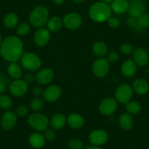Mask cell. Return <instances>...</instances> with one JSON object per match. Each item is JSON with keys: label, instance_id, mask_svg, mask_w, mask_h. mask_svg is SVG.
<instances>
[{"label": "cell", "instance_id": "6da1fadb", "mask_svg": "<svg viewBox=\"0 0 149 149\" xmlns=\"http://www.w3.org/2000/svg\"><path fill=\"white\" fill-rule=\"evenodd\" d=\"M0 54L5 61L17 62L24 54V44L17 36H9L2 40L0 45Z\"/></svg>", "mask_w": 149, "mask_h": 149}, {"label": "cell", "instance_id": "7a4b0ae2", "mask_svg": "<svg viewBox=\"0 0 149 149\" xmlns=\"http://www.w3.org/2000/svg\"><path fill=\"white\" fill-rule=\"evenodd\" d=\"M111 13L112 10L110 5L102 2L94 3L90 7L88 11L91 19L98 23L107 21L111 16Z\"/></svg>", "mask_w": 149, "mask_h": 149}, {"label": "cell", "instance_id": "3957f363", "mask_svg": "<svg viewBox=\"0 0 149 149\" xmlns=\"http://www.w3.org/2000/svg\"><path fill=\"white\" fill-rule=\"evenodd\" d=\"M49 12L43 5H39L32 10L29 15V21L36 28H42L48 21Z\"/></svg>", "mask_w": 149, "mask_h": 149}, {"label": "cell", "instance_id": "277c9868", "mask_svg": "<svg viewBox=\"0 0 149 149\" xmlns=\"http://www.w3.org/2000/svg\"><path fill=\"white\" fill-rule=\"evenodd\" d=\"M28 124L30 127L37 131H45L50 124L48 117L42 113H37L31 114L28 118Z\"/></svg>", "mask_w": 149, "mask_h": 149}, {"label": "cell", "instance_id": "5b68a950", "mask_svg": "<svg viewBox=\"0 0 149 149\" xmlns=\"http://www.w3.org/2000/svg\"><path fill=\"white\" fill-rule=\"evenodd\" d=\"M22 67L29 71H36L41 67V59L40 57L33 53H25L21 58Z\"/></svg>", "mask_w": 149, "mask_h": 149}, {"label": "cell", "instance_id": "8992f818", "mask_svg": "<svg viewBox=\"0 0 149 149\" xmlns=\"http://www.w3.org/2000/svg\"><path fill=\"white\" fill-rule=\"evenodd\" d=\"M133 94L132 87L128 84H122L116 88L115 92L116 100L122 104H127L130 102Z\"/></svg>", "mask_w": 149, "mask_h": 149}, {"label": "cell", "instance_id": "52a82bcc", "mask_svg": "<svg viewBox=\"0 0 149 149\" xmlns=\"http://www.w3.org/2000/svg\"><path fill=\"white\" fill-rule=\"evenodd\" d=\"M110 70V63L107 58H99L94 61L92 65V71L98 78H103L108 73Z\"/></svg>", "mask_w": 149, "mask_h": 149}, {"label": "cell", "instance_id": "ba28073f", "mask_svg": "<svg viewBox=\"0 0 149 149\" xmlns=\"http://www.w3.org/2000/svg\"><path fill=\"white\" fill-rule=\"evenodd\" d=\"M117 107H118V104L116 99L112 98V97H107L100 102L99 109L102 115L109 116L115 113Z\"/></svg>", "mask_w": 149, "mask_h": 149}, {"label": "cell", "instance_id": "9c48e42d", "mask_svg": "<svg viewBox=\"0 0 149 149\" xmlns=\"http://www.w3.org/2000/svg\"><path fill=\"white\" fill-rule=\"evenodd\" d=\"M63 25L68 29H77L81 26L82 17L77 13H70L66 15L63 19Z\"/></svg>", "mask_w": 149, "mask_h": 149}, {"label": "cell", "instance_id": "30bf717a", "mask_svg": "<svg viewBox=\"0 0 149 149\" xmlns=\"http://www.w3.org/2000/svg\"><path fill=\"white\" fill-rule=\"evenodd\" d=\"M9 91L14 97H22L28 91V84L24 80H15L10 84Z\"/></svg>", "mask_w": 149, "mask_h": 149}, {"label": "cell", "instance_id": "8fae6325", "mask_svg": "<svg viewBox=\"0 0 149 149\" xmlns=\"http://www.w3.org/2000/svg\"><path fill=\"white\" fill-rule=\"evenodd\" d=\"M146 10V3L145 0H131L130 2L128 12L130 16L134 18H139L145 13Z\"/></svg>", "mask_w": 149, "mask_h": 149}, {"label": "cell", "instance_id": "7c38bea8", "mask_svg": "<svg viewBox=\"0 0 149 149\" xmlns=\"http://www.w3.org/2000/svg\"><path fill=\"white\" fill-rule=\"evenodd\" d=\"M88 140L92 146H101L108 140V135L105 131L102 130H95L90 133Z\"/></svg>", "mask_w": 149, "mask_h": 149}, {"label": "cell", "instance_id": "4fadbf2b", "mask_svg": "<svg viewBox=\"0 0 149 149\" xmlns=\"http://www.w3.org/2000/svg\"><path fill=\"white\" fill-rule=\"evenodd\" d=\"M17 122V115L13 111H6L1 118V127L5 131L10 130L15 127Z\"/></svg>", "mask_w": 149, "mask_h": 149}, {"label": "cell", "instance_id": "5bb4252c", "mask_svg": "<svg viewBox=\"0 0 149 149\" xmlns=\"http://www.w3.org/2000/svg\"><path fill=\"white\" fill-rule=\"evenodd\" d=\"M51 39V34L48 29L40 28L36 31L34 35V41L37 46L43 47L46 45Z\"/></svg>", "mask_w": 149, "mask_h": 149}, {"label": "cell", "instance_id": "9a60e30c", "mask_svg": "<svg viewBox=\"0 0 149 149\" xmlns=\"http://www.w3.org/2000/svg\"><path fill=\"white\" fill-rule=\"evenodd\" d=\"M62 94L61 88L58 86L52 85L44 90L42 95L43 98L49 102H54L60 98Z\"/></svg>", "mask_w": 149, "mask_h": 149}, {"label": "cell", "instance_id": "2e32d148", "mask_svg": "<svg viewBox=\"0 0 149 149\" xmlns=\"http://www.w3.org/2000/svg\"><path fill=\"white\" fill-rule=\"evenodd\" d=\"M54 72L51 68H44L40 70L36 74L35 80L40 85H47L53 81Z\"/></svg>", "mask_w": 149, "mask_h": 149}, {"label": "cell", "instance_id": "e0dca14e", "mask_svg": "<svg viewBox=\"0 0 149 149\" xmlns=\"http://www.w3.org/2000/svg\"><path fill=\"white\" fill-rule=\"evenodd\" d=\"M133 61L140 67H144L149 61V54L143 48H137L133 51Z\"/></svg>", "mask_w": 149, "mask_h": 149}, {"label": "cell", "instance_id": "ac0fdd59", "mask_svg": "<svg viewBox=\"0 0 149 149\" xmlns=\"http://www.w3.org/2000/svg\"><path fill=\"white\" fill-rule=\"evenodd\" d=\"M121 71L124 76L127 78H132L137 72V64L133 60H127L123 63Z\"/></svg>", "mask_w": 149, "mask_h": 149}, {"label": "cell", "instance_id": "d6986e66", "mask_svg": "<svg viewBox=\"0 0 149 149\" xmlns=\"http://www.w3.org/2000/svg\"><path fill=\"white\" fill-rule=\"evenodd\" d=\"M30 146L35 149H40L45 146V139L43 134L40 132H34L30 135L29 138Z\"/></svg>", "mask_w": 149, "mask_h": 149}, {"label": "cell", "instance_id": "ffe728a7", "mask_svg": "<svg viewBox=\"0 0 149 149\" xmlns=\"http://www.w3.org/2000/svg\"><path fill=\"white\" fill-rule=\"evenodd\" d=\"M130 6L128 0H113L111 2V10L117 14H123L127 12Z\"/></svg>", "mask_w": 149, "mask_h": 149}, {"label": "cell", "instance_id": "44dd1931", "mask_svg": "<svg viewBox=\"0 0 149 149\" xmlns=\"http://www.w3.org/2000/svg\"><path fill=\"white\" fill-rule=\"evenodd\" d=\"M132 89L137 94L143 95L147 94L149 91V85L146 80L143 78H137L133 82Z\"/></svg>", "mask_w": 149, "mask_h": 149}, {"label": "cell", "instance_id": "7402d4cb", "mask_svg": "<svg viewBox=\"0 0 149 149\" xmlns=\"http://www.w3.org/2000/svg\"><path fill=\"white\" fill-rule=\"evenodd\" d=\"M67 122L72 129L78 130L84 126V119L80 114L72 113L67 117Z\"/></svg>", "mask_w": 149, "mask_h": 149}, {"label": "cell", "instance_id": "603a6c76", "mask_svg": "<svg viewBox=\"0 0 149 149\" xmlns=\"http://www.w3.org/2000/svg\"><path fill=\"white\" fill-rule=\"evenodd\" d=\"M67 118L62 113H56L51 118L50 125L54 130H60L63 128L67 123Z\"/></svg>", "mask_w": 149, "mask_h": 149}, {"label": "cell", "instance_id": "cb8c5ba5", "mask_svg": "<svg viewBox=\"0 0 149 149\" xmlns=\"http://www.w3.org/2000/svg\"><path fill=\"white\" fill-rule=\"evenodd\" d=\"M118 124H119V127L122 130H126V131L131 130L133 127V124H134L133 118L131 114H130L129 113L121 114L119 116Z\"/></svg>", "mask_w": 149, "mask_h": 149}, {"label": "cell", "instance_id": "d4e9b609", "mask_svg": "<svg viewBox=\"0 0 149 149\" xmlns=\"http://www.w3.org/2000/svg\"><path fill=\"white\" fill-rule=\"evenodd\" d=\"M8 72L10 78L14 80H18L22 76V70L19 64L16 62H13L8 65Z\"/></svg>", "mask_w": 149, "mask_h": 149}, {"label": "cell", "instance_id": "484cf974", "mask_svg": "<svg viewBox=\"0 0 149 149\" xmlns=\"http://www.w3.org/2000/svg\"><path fill=\"white\" fill-rule=\"evenodd\" d=\"M18 24V16L14 13H9L4 17L3 24L6 28L11 29L16 27Z\"/></svg>", "mask_w": 149, "mask_h": 149}, {"label": "cell", "instance_id": "4316f807", "mask_svg": "<svg viewBox=\"0 0 149 149\" xmlns=\"http://www.w3.org/2000/svg\"><path fill=\"white\" fill-rule=\"evenodd\" d=\"M63 25V22L61 18L57 16L52 17L48 20L47 23L48 29L51 31H58L61 29Z\"/></svg>", "mask_w": 149, "mask_h": 149}, {"label": "cell", "instance_id": "83f0119b", "mask_svg": "<svg viewBox=\"0 0 149 149\" xmlns=\"http://www.w3.org/2000/svg\"><path fill=\"white\" fill-rule=\"evenodd\" d=\"M94 54L99 57H103L107 54V47L104 42H96L92 46Z\"/></svg>", "mask_w": 149, "mask_h": 149}, {"label": "cell", "instance_id": "f1b7e54d", "mask_svg": "<svg viewBox=\"0 0 149 149\" xmlns=\"http://www.w3.org/2000/svg\"><path fill=\"white\" fill-rule=\"evenodd\" d=\"M126 110L130 114H137L141 111L142 107L137 102H129L126 104Z\"/></svg>", "mask_w": 149, "mask_h": 149}, {"label": "cell", "instance_id": "f546056e", "mask_svg": "<svg viewBox=\"0 0 149 149\" xmlns=\"http://www.w3.org/2000/svg\"><path fill=\"white\" fill-rule=\"evenodd\" d=\"M13 106V100L9 96L6 94L0 95V108L2 110H8Z\"/></svg>", "mask_w": 149, "mask_h": 149}, {"label": "cell", "instance_id": "4dcf8cb0", "mask_svg": "<svg viewBox=\"0 0 149 149\" xmlns=\"http://www.w3.org/2000/svg\"><path fill=\"white\" fill-rule=\"evenodd\" d=\"M44 106V102L43 100H42L40 97H36V98H34L31 101V103H30V107H31V109L33 110V111H40L41 109Z\"/></svg>", "mask_w": 149, "mask_h": 149}, {"label": "cell", "instance_id": "1f68e13d", "mask_svg": "<svg viewBox=\"0 0 149 149\" xmlns=\"http://www.w3.org/2000/svg\"><path fill=\"white\" fill-rule=\"evenodd\" d=\"M31 27L27 23H21L16 27V32L19 36H26L29 33Z\"/></svg>", "mask_w": 149, "mask_h": 149}, {"label": "cell", "instance_id": "d6a6232c", "mask_svg": "<svg viewBox=\"0 0 149 149\" xmlns=\"http://www.w3.org/2000/svg\"><path fill=\"white\" fill-rule=\"evenodd\" d=\"M137 24L142 29L148 28L149 27V14L143 13L137 18Z\"/></svg>", "mask_w": 149, "mask_h": 149}, {"label": "cell", "instance_id": "836d02e7", "mask_svg": "<svg viewBox=\"0 0 149 149\" xmlns=\"http://www.w3.org/2000/svg\"><path fill=\"white\" fill-rule=\"evenodd\" d=\"M68 146L70 149H84V144L77 138H72L69 140Z\"/></svg>", "mask_w": 149, "mask_h": 149}, {"label": "cell", "instance_id": "e575fe53", "mask_svg": "<svg viewBox=\"0 0 149 149\" xmlns=\"http://www.w3.org/2000/svg\"><path fill=\"white\" fill-rule=\"evenodd\" d=\"M120 51L124 55H130L134 51L133 46L130 43H124L120 47Z\"/></svg>", "mask_w": 149, "mask_h": 149}, {"label": "cell", "instance_id": "d590c367", "mask_svg": "<svg viewBox=\"0 0 149 149\" xmlns=\"http://www.w3.org/2000/svg\"><path fill=\"white\" fill-rule=\"evenodd\" d=\"M44 137H45V140H48V141H53L56 139V132L53 130H45L44 131L43 134Z\"/></svg>", "mask_w": 149, "mask_h": 149}, {"label": "cell", "instance_id": "8d00e7d4", "mask_svg": "<svg viewBox=\"0 0 149 149\" xmlns=\"http://www.w3.org/2000/svg\"><path fill=\"white\" fill-rule=\"evenodd\" d=\"M29 108L25 105H20L16 109V115L19 117H24L28 114Z\"/></svg>", "mask_w": 149, "mask_h": 149}, {"label": "cell", "instance_id": "74e56055", "mask_svg": "<svg viewBox=\"0 0 149 149\" xmlns=\"http://www.w3.org/2000/svg\"><path fill=\"white\" fill-rule=\"evenodd\" d=\"M107 21L109 26L112 29H117L120 26V21L116 17H110Z\"/></svg>", "mask_w": 149, "mask_h": 149}, {"label": "cell", "instance_id": "f35d334b", "mask_svg": "<svg viewBox=\"0 0 149 149\" xmlns=\"http://www.w3.org/2000/svg\"><path fill=\"white\" fill-rule=\"evenodd\" d=\"M119 58V56L116 51H112L107 56V60L108 61L109 63H114L116 62Z\"/></svg>", "mask_w": 149, "mask_h": 149}, {"label": "cell", "instance_id": "ab89813d", "mask_svg": "<svg viewBox=\"0 0 149 149\" xmlns=\"http://www.w3.org/2000/svg\"><path fill=\"white\" fill-rule=\"evenodd\" d=\"M127 24L130 27H132V28H136L138 26L137 24V18H134V17L130 16V18H127Z\"/></svg>", "mask_w": 149, "mask_h": 149}, {"label": "cell", "instance_id": "60d3db41", "mask_svg": "<svg viewBox=\"0 0 149 149\" xmlns=\"http://www.w3.org/2000/svg\"><path fill=\"white\" fill-rule=\"evenodd\" d=\"M35 80V77L32 74H26L24 77V81L26 84H32Z\"/></svg>", "mask_w": 149, "mask_h": 149}, {"label": "cell", "instance_id": "b9f144b4", "mask_svg": "<svg viewBox=\"0 0 149 149\" xmlns=\"http://www.w3.org/2000/svg\"><path fill=\"white\" fill-rule=\"evenodd\" d=\"M43 93V91L40 86H35L32 88V94L36 97L40 96Z\"/></svg>", "mask_w": 149, "mask_h": 149}, {"label": "cell", "instance_id": "7bdbcfd3", "mask_svg": "<svg viewBox=\"0 0 149 149\" xmlns=\"http://www.w3.org/2000/svg\"><path fill=\"white\" fill-rule=\"evenodd\" d=\"M7 90V84L5 83L0 82V95L3 94Z\"/></svg>", "mask_w": 149, "mask_h": 149}, {"label": "cell", "instance_id": "ee69618b", "mask_svg": "<svg viewBox=\"0 0 149 149\" xmlns=\"http://www.w3.org/2000/svg\"><path fill=\"white\" fill-rule=\"evenodd\" d=\"M0 82L5 83V84H7V83L9 82V79L7 78L3 74H0Z\"/></svg>", "mask_w": 149, "mask_h": 149}, {"label": "cell", "instance_id": "f6af8a7d", "mask_svg": "<svg viewBox=\"0 0 149 149\" xmlns=\"http://www.w3.org/2000/svg\"><path fill=\"white\" fill-rule=\"evenodd\" d=\"M53 2H54V4H56V5H61L64 3L65 0H52Z\"/></svg>", "mask_w": 149, "mask_h": 149}, {"label": "cell", "instance_id": "bcb514c9", "mask_svg": "<svg viewBox=\"0 0 149 149\" xmlns=\"http://www.w3.org/2000/svg\"><path fill=\"white\" fill-rule=\"evenodd\" d=\"M85 149H102V148H100V146H90L86 148Z\"/></svg>", "mask_w": 149, "mask_h": 149}, {"label": "cell", "instance_id": "7dc6e473", "mask_svg": "<svg viewBox=\"0 0 149 149\" xmlns=\"http://www.w3.org/2000/svg\"><path fill=\"white\" fill-rule=\"evenodd\" d=\"M72 1L75 3H82V2H85L86 0H72Z\"/></svg>", "mask_w": 149, "mask_h": 149}, {"label": "cell", "instance_id": "c3c4849f", "mask_svg": "<svg viewBox=\"0 0 149 149\" xmlns=\"http://www.w3.org/2000/svg\"><path fill=\"white\" fill-rule=\"evenodd\" d=\"M101 1H102V2H104V3L108 4V3H110V2H113V0H101Z\"/></svg>", "mask_w": 149, "mask_h": 149}, {"label": "cell", "instance_id": "681fc988", "mask_svg": "<svg viewBox=\"0 0 149 149\" xmlns=\"http://www.w3.org/2000/svg\"><path fill=\"white\" fill-rule=\"evenodd\" d=\"M2 35H1V34H0V45H1V44H2Z\"/></svg>", "mask_w": 149, "mask_h": 149}, {"label": "cell", "instance_id": "f907efd6", "mask_svg": "<svg viewBox=\"0 0 149 149\" xmlns=\"http://www.w3.org/2000/svg\"><path fill=\"white\" fill-rule=\"evenodd\" d=\"M148 54H149V48H148Z\"/></svg>", "mask_w": 149, "mask_h": 149}, {"label": "cell", "instance_id": "816d5d0a", "mask_svg": "<svg viewBox=\"0 0 149 149\" xmlns=\"http://www.w3.org/2000/svg\"><path fill=\"white\" fill-rule=\"evenodd\" d=\"M148 149H149V148H148Z\"/></svg>", "mask_w": 149, "mask_h": 149}]
</instances>
